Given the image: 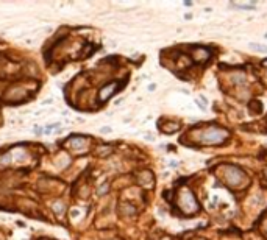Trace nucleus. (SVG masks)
I'll return each instance as SVG.
<instances>
[{
  "label": "nucleus",
  "instance_id": "1",
  "mask_svg": "<svg viewBox=\"0 0 267 240\" xmlns=\"http://www.w3.org/2000/svg\"><path fill=\"white\" fill-rule=\"evenodd\" d=\"M228 137V131L222 130V128H208L206 131H203V134H202V142L203 144H220V142H223L225 139Z\"/></svg>",
  "mask_w": 267,
  "mask_h": 240
},
{
  "label": "nucleus",
  "instance_id": "11",
  "mask_svg": "<svg viewBox=\"0 0 267 240\" xmlns=\"http://www.w3.org/2000/svg\"><path fill=\"white\" fill-rule=\"evenodd\" d=\"M266 176H267V170H266Z\"/></svg>",
  "mask_w": 267,
  "mask_h": 240
},
{
  "label": "nucleus",
  "instance_id": "5",
  "mask_svg": "<svg viewBox=\"0 0 267 240\" xmlns=\"http://www.w3.org/2000/svg\"><path fill=\"white\" fill-rule=\"evenodd\" d=\"M192 56H194V61H197V63H206L209 59V56H211V52L208 48L200 47V48H195Z\"/></svg>",
  "mask_w": 267,
  "mask_h": 240
},
{
  "label": "nucleus",
  "instance_id": "8",
  "mask_svg": "<svg viewBox=\"0 0 267 240\" xmlns=\"http://www.w3.org/2000/svg\"><path fill=\"white\" fill-rule=\"evenodd\" d=\"M102 150H103V151L98 153L100 156H108L109 153H111V147H109V145H103V147H102Z\"/></svg>",
  "mask_w": 267,
  "mask_h": 240
},
{
  "label": "nucleus",
  "instance_id": "7",
  "mask_svg": "<svg viewBox=\"0 0 267 240\" xmlns=\"http://www.w3.org/2000/svg\"><path fill=\"white\" fill-rule=\"evenodd\" d=\"M53 210H55L56 214H61L63 210H64V204L61 201H56V203H53Z\"/></svg>",
  "mask_w": 267,
  "mask_h": 240
},
{
  "label": "nucleus",
  "instance_id": "2",
  "mask_svg": "<svg viewBox=\"0 0 267 240\" xmlns=\"http://www.w3.org/2000/svg\"><path fill=\"white\" fill-rule=\"evenodd\" d=\"M119 86L120 84L117 83V81H111V83H108V84L103 86V87H100V91H98V102H100V103L108 102V100L120 89Z\"/></svg>",
  "mask_w": 267,
  "mask_h": 240
},
{
  "label": "nucleus",
  "instance_id": "3",
  "mask_svg": "<svg viewBox=\"0 0 267 240\" xmlns=\"http://www.w3.org/2000/svg\"><path fill=\"white\" fill-rule=\"evenodd\" d=\"M180 207L184 210L186 214H192L198 209V204L195 201V196L192 195L189 190H184L183 193V203H180Z\"/></svg>",
  "mask_w": 267,
  "mask_h": 240
},
{
  "label": "nucleus",
  "instance_id": "10",
  "mask_svg": "<svg viewBox=\"0 0 267 240\" xmlns=\"http://www.w3.org/2000/svg\"><path fill=\"white\" fill-rule=\"evenodd\" d=\"M264 38H266V39H267V33H266V34H264Z\"/></svg>",
  "mask_w": 267,
  "mask_h": 240
},
{
  "label": "nucleus",
  "instance_id": "6",
  "mask_svg": "<svg viewBox=\"0 0 267 240\" xmlns=\"http://www.w3.org/2000/svg\"><path fill=\"white\" fill-rule=\"evenodd\" d=\"M248 47L256 50V52H259V53H267V45H262V44H259V42H250Z\"/></svg>",
  "mask_w": 267,
  "mask_h": 240
},
{
  "label": "nucleus",
  "instance_id": "9",
  "mask_svg": "<svg viewBox=\"0 0 267 240\" xmlns=\"http://www.w3.org/2000/svg\"><path fill=\"white\" fill-rule=\"evenodd\" d=\"M109 190V187H108V182H105V184L102 186V189H98V195H105L106 192Z\"/></svg>",
  "mask_w": 267,
  "mask_h": 240
},
{
  "label": "nucleus",
  "instance_id": "4",
  "mask_svg": "<svg viewBox=\"0 0 267 240\" xmlns=\"http://www.w3.org/2000/svg\"><path fill=\"white\" fill-rule=\"evenodd\" d=\"M67 145L77 153H84L89 147V139L83 137V136H73L70 141H67Z\"/></svg>",
  "mask_w": 267,
  "mask_h": 240
}]
</instances>
